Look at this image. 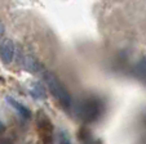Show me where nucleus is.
I'll use <instances>...</instances> for the list:
<instances>
[{
	"instance_id": "f257e3e1",
	"label": "nucleus",
	"mask_w": 146,
	"mask_h": 144,
	"mask_svg": "<svg viewBox=\"0 0 146 144\" xmlns=\"http://www.w3.org/2000/svg\"><path fill=\"white\" fill-rule=\"evenodd\" d=\"M102 108H104V104L101 99L94 98V97L86 98L79 102V104L76 106V116L83 122H94L101 117Z\"/></svg>"
},
{
	"instance_id": "f03ea898",
	"label": "nucleus",
	"mask_w": 146,
	"mask_h": 144,
	"mask_svg": "<svg viewBox=\"0 0 146 144\" xmlns=\"http://www.w3.org/2000/svg\"><path fill=\"white\" fill-rule=\"evenodd\" d=\"M44 80L48 85L50 94L60 102L61 106L64 108H70L72 103V98L69 90L66 89V86L62 84V81L56 75H53L52 72H48V71H44Z\"/></svg>"
},
{
	"instance_id": "7ed1b4c3",
	"label": "nucleus",
	"mask_w": 146,
	"mask_h": 144,
	"mask_svg": "<svg viewBox=\"0 0 146 144\" xmlns=\"http://www.w3.org/2000/svg\"><path fill=\"white\" fill-rule=\"evenodd\" d=\"M36 124H38L39 133H40V135H41V138H43V140H44V143H49V141H52L53 124L50 122L49 117H48L43 111L38 112Z\"/></svg>"
},
{
	"instance_id": "20e7f679",
	"label": "nucleus",
	"mask_w": 146,
	"mask_h": 144,
	"mask_svg": "<svg viewBox=\"0 0 146 144\" xmlns=\"http://www.w3.org/2000/svg\"><path fill=\"white\" fill-rule=\"evenodd\" d=\"M14 50H16V46L12 39H4L0 44V59L4 64H11L13 62L14 58Z\"/></svg>"
},
{
	"instance_id": "39448f33",
	"label": "nucleus",
	"mask_w": 146,
	"mask_h": 144,
	"mask_svg": "<svg viewBox=\"0 0 146 144\" xmlns=\"http://www.w3.org/2000/svg\"><path fill=\"white\" fill-rule=\"evenodd\" d=\"M7 102H8V103L11 104V106L13 107L17 112H18L19 116H22L23 118H30L31 117V111L30 109H29L26 106H23L22 103H19L18 101H16L13 97H7Z\"/></svg>"
},
{
	"instance_id": "423d86ee",
	"label": "nucleus",
	"mask_w": 146,
	"mask_h": 144,
	"mask_svg": "<svg viewBox=\"0 0 146 144\" xmlns=\"http://www.w3.org/2000/svg\"><path fill=\"white\" fill-rule=\"evenodd\" d=\"M23 66H25L26 70L30 71V72H33V74L39 72V71L41 70V64L35 59V58L30 57V55H27V57H26L25 62H23Z\"/></svg>"
},
{
	"instance_id": "0eeeda50",
	"label": "nucleus",
	"mask_w": 146,
	"mask_h": 144,
	"mask_svg": "<svg viewBox=\"0 0 146 144\" xmlns=\"http://www.w3.org/2000/svg\"><path fill=\"white\" fill-rule=\"evenodd\" d=\"M30 93L35 99H45L47 98V91H45L44 86L39 82L33 85V87L30 89Z\"/></svg>"
},
{
	"instance_id": "6e6552de",
	"label": "nucleus",
	"mask_w": 146,
	"mask_h": 144,
	"mask_svg": "<svg viewBox=\"0 0 146 144\" xmlns=\"http://www.w3.org/2000/svg\"><path fill=\"white\" fill-rule=\"evenodd\" d=\"M79 139L84 144H89L92 141V134L87 128H82L79 131Z\"/></svg>"
},
{
	"instance_id": "1a4fd4ad",
	"label": "nucleus",
	"mask_w": 146,
	"mask_h": 144,
	"mask_svg": "<svg viewBox=\"0 0 146 144\" xmlns=\"http://www.w3.org/2000/svg\"><path fill=\"white\" fill-rule=\"evenodd\" d=\"M58 144H71V140H70L69 135L65 130H61L60 131V135H58Z\"/></svg>"
},
{
	"instance_id": "9d476101",
	"label": "nucleus",
	"mask_w": 146,
	"mask_h": 144,
	"mask_svg": "<svg viewBox=\"0 0 146 144\" xmlns=\"http://www.w3.org/2000/svg\"><path fill=\"white\" fill-rule=\"evenodd\" d=\"M0 144H12V141H11V139H8V138H3L0 140Z\"/></svg>"
},
{
	"instance_id": "9b49d317",
	"label": "nucleus",
	"mask_w": 146,
	"mask_h": 144,
	"mask_svg": "<svg viewBox=\"0 0 146 144\" xmlns=\"http://www.w3.org/2000/svg\"><path fill=\"white\" fill-rule=\"evenodd\" d=\"M5 131V125H4L1 121H0V134H3Z\"/></svg>"
}]
</instances>
